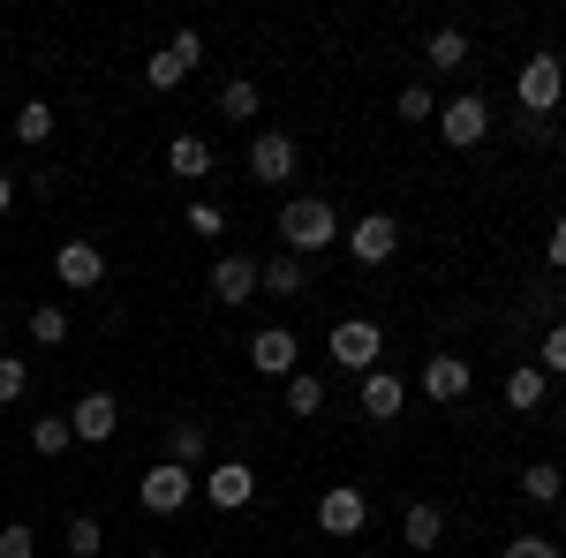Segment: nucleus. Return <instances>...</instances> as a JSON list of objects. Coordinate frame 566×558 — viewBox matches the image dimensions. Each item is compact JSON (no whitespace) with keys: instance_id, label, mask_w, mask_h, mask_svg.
Segmentation results:
<instances>
[{"instance_id":"f257e3e1","label":"nucleus","mask_w":566,"mask_h":558,"mask_svg":"<svg viewBox=\"0 0 566 558\" xmlns=\"http://www.w3.org/2000/svg\"><path fill=\"white\" fill-rule=\"evenodd\" d=\"M280 242H287V257H317V250L340 242V212L325 197H287L280 204Z\"/></svg>"},{"instance_id":"f03ea898","label":"nucleus","mask_w":566,"mask_h":558,"mask_svg":"<svg viewBox=\"0 0 566 558\" xmlns=\"http://www.w3.org/2000/svg\"><path fill=\"white\" fill-rule=\"evenodd\" d=\"M514 98H522L528 122H552V106L566 98V61L559 53H528L522 76H514Z\"/></svg>"},{"instance_id":"7ed1b4c3","label":"nucleus","mask_w":566,"mask_h":558,"mask_svg":"<svg viewBox=\"0 0 566 558\" xmlns=\"http://www.w3.org/2000/svg\"><path fill=\"white\" fill-rule=\"evenodd\" d=\"M325 347H333V362H340V370L370 378V370H378V355H386V333H378L370 317H340V325L325 333Z\"/></svg>"},{"instance_id":"20e7f679","label":"nucleus","mask_w":566,"mask_h":558,"mask_svg":"<svg viewBox=\"0 0 566 558\" xmlns=\"http://www.w3.org/2000/svg\"><path fill=\"white\" fill-rule=\"evenodd\" d=\"M189 491H197V475L175 468V461H159V468L136 475V498H144V514H181V506H189Z\"/></svg>"},{"instance_id":"39448f33","label":"nucleus","mask_w":566,"mask_h":558,"mask_svg":"<svg viewBox=\"0 0 566 558\" xmlns=\"http://www.w3.org/2000/svg\"><path fill=\"white\" fill-rule=\"evenodd\" d=\"M438 136H446L453 151L483 144V136H491V106H483L476 91H469V98H446V106H438Z\"/></svg>"},{"instance_id":"423d86ee","label":"nucleus","mask_w":566,"mask_h":558,"mask_svg":"<svg viewBox=\"0 0 566 558\" xmlns=\"http://www.w3.org/2000/svg\"><path fill=\"white\" fill-rule=\"evenodd\" d=\"M363 520H370V498H363L355 483H333V491L317 498V528H325V536H340V544L363 536Z\"/></svg>"},{"instance_id":"0eeeda50","label":"nucleus","mask_w":566,"mask_h":558,"mask_svg":"<svg viewBox=\"0 0 566 558\" xmlns=\"http://www.w3.org/2000/svg\"><path fill=\"white\" fill-rule=\"evenodd\" d=\"M392 250H400V219H392V212H363L348 227V257L355 264H386Z\"/></svg>"},{"instance_id":"6e6552de","label":"nucleus","mask_w":566,"mask_h":558,"mask_svg":"<svg viewBox=\"0 0 566 558\" xmlns=\"http://www.w3.org/2000/svg\"><path fill=\"white\" fill-rule=\"evenodd\" d=\"M250 362H258L264 378H280V386H287V378L303 370V340H295L287 325H264L258 340H250Z\"/></svg>"},{"instance_id":"1a4fd4ad","label":"nucleus","mask_w":566,"mask_h":558,"mask_svg":"<svg viewBox=\"0 0 566 558\" xmlns=\"http://www.w3.org/2000/svg\"><path fill=\"white\" fill-rule=\"evenodd\" d=\"M69 430H76L84 445H106V438L122 430V400H114V392H84V400L69 408Z\"/></svg>"},{"instance_id":"9d476101","label":"nucleus","mask_w":566,"mask_h":558,"mask_svg":"<svg viewBox=\"0 0 566 558\" xmlns=\"http://www.w3.org/2000/svg\"><path fill=\"white\" fill-rule=\"evenodd\" d=\"M469 386H476V370H469L461 355H431V362H423V400H438V408L469 400Z\"/></svg>"},{"instance_id":"9b49d317","label":"nucleus","mask_w":566,"mask_h":558,"mask_svg":"<svg viewBox=\"0 0 566 558\" xmlns=\"http://www.w3.org/2000/svg\"><path fill=\"white\" fill-rule=\"evenodd\" d=\"M250 295H258V257H234V250H227V257L212 264V302L219 309H242Z\"/></svg>"},{"instance_id":"f8f14e48","label":"nucleus","mask_w":566,"mask_h":558,"mask_svg":"<svg viewBox=\"0 0 566 558\" xmlns=\"http://www.w3.org/2000/svg\"><path fill=\"white\" fill-rule=\"evenodd\" d=\"M205 498H212L219 514H242V506L258 498V475L242 468V461H219V468L205 475Z\"/></svg>"},{"instance_id":"ddd939ff","label":"nucleus","mask_w":566,"mask_h":558,"mask_svg":"<svg viewBox=\"0 0 566 558\" xmlns=\"http://www.w3.org/2000/svg\"><path fill=\"white\" fill-rule=\"evenodd\" d=\"M53 272H61V287L84 295V287L106 280V257H98V242H61V250H53Z\"/></svg>"},{"instance_id":"4468645a","label":"nucleus","mask_w":566,"mask_h":558,"mask_svg":"<svg viewBox=\"0 0 566 558\" xmlns=\"http://www.w3.org/2000/svg\"><path fill=\"white\" fill-rule=\"evenodd\" d=\"M250 173L258 181H295V136H280V129L250 136Z\"/></svg>"},{"instance_id":"2eb2a0df","label":"nucleus","mask_w":566,"mask_h":558,"mask_svg":"<svg viewBox=\"0 0 566 558\" xmlns=\"http://www.w3.org/2000/svg\"><path fill=\"white\" fill-rule=\"evenodd\" d=\"M400 408H408V386H400L392 370H370V378H363V415H370V423H392Z\"/></svg>"},{"instance_id":"dca6fc26","label":"nucleus","mask_w":566,"mask_h":558,"mask_svg":"<svg viewBox=\"0 0 566 558\" xmlns=\"http://www.w3.org/2000/svg\"><path fill=\"white\" fill-rule=\"evenodd\" d=\"M167 173H175V181H205V173H212V144H205V136H175V144H167Z\"/></svg>"},{"instance_id":"f3484780","label":"nucleus","mask_w":566,"mask_h":558,"mask_svg":"<svg viewBox=\"0 0 566 558\" xmlns=\"http://www.w3.org/2000/svg\"><path fill=\"white\" fill-rule=\"evenodd\" d=\"M303 280H310V257H287V250H280L272 264H258V287H264V295H280V302L303 295Z\"/></svg>"},{"instance_id":"a211bd4d","label":"nucleus","mask_w":566,"mask_h":558,"mask_svg":"<svg viewBox=\"0 0 566 558\" xmlns=\"http://www.w3.org/2000/svg\"><path fill=\"white\" fill-rule=\"evenodd\" d=\"M506 408H514V415H536V408H544V370H536V362H514V370H506Z\"/></svg>"},{"instance_id":"6ab92c4d","label":"nucleus","mask_w":566,"mask_h":558,"mask_svg":"<svg viewBox=\"0 0 566 558\" xmlns=\"http://www.w3.org/2000/svg\"><path fill=\"white\" fill-rule=\"evenodd\" d=\"M438 536H446V514H438V506H408V514H400V544H408V551H438Z\"/></svg>"},{"instance_id":"aec40b11","label":"nucleus","mask_w":566,"mask_h":558,"mask_svg":"<svg viewBox=\"0 0 566 558\" xmlns=\"http://www.w3.org/2000/svg\"><path fill=\"white\" fill-rule=\"evenodd\" d=\"M205 445H212L205 423H167V461H175V468H197V461H205Z\"/></svg>"},{"instance_id":"412c9836","label":"nucleus","mask_w":566,"mask_h":558,"mask_svg":"<svg viewBox=\"0 0 566 558\" xmlns=\"http://www.w3.org/2000/svg\"><path fill=\"white\" fill-rule=\"evenodd\" d=\"M559 491H566V475L552 468V461H528V468H522V498H528V506H552Z\"/></svg>"},{"instance_id":"4be33fe9","label":"nucleus","mask_w":566,"mask_h":558,"mask_svg":"<svg viewBox=\"0 0 566 558\" xmlns=\"http://www.w3.org/2000/svg\"><path fill=\"white\" fill-rule=\"evenodd\" d=\"M181 76H189V61H181L175 45H159V53H151V61H144V84H151V91H175Z\"/></svg>"},{"instance_id":"5701e85b","label":"nucleus","mask_w":566,"mask_h":558,"mask_svg":"<svg viewBox=\"0 0 566 558\" xmlns=\"http://www.w3.org/2000/svg\"><path fill=\"white\" fill-rule=\"evenodd\" d=\"M31 340H39V347L69 340V309H61V302H39V309H31Z\"/></svg>"},{"instance_id":"b1692460","label":"nucleus","mask_w":566,"mask_h":558,"mask_svg":"<svg viewBox=\"0 0 566 558\" xmlns=\"http://www.w3.org/2000/svg\"><path fill=\"white\" fill-rule=\"evenodd\" d=\"M69 445H76L69 415H45V423H31V453H45V461H53V453H69Z\"/></svg>"},{"instance_id":"393cba45","label":"nucleus","mask_w":566,"mask_h":558,"mask_svg":"<svg viewBox=\"0 0 566 558\" xmlns=\"http://www.w3.org/2000/svg\"><path fill=\"white\" fill-rule=\"evenodd\" d=\"M15 136H23V144H45V136H53V106H45V98H23V106H15Z\"/></svg>"},{"instance_id":"a878e982","label":"nucleus","mask_w":566,"mask_h":558,"mask_svg":"<svg viewBox=\"0 0 566 558\" xmlns=\"http://www.w3.org/2000/svg\"><path fill=\"white\" fill-rule=\"evenodd\" d=\"M287 408H295V415H317V408H325V378L295 370V378H287Z\"/></svg>"},{"instance_id":"bb28decb","label":"nucleus","mask_w":566,"mask_h":558,"mask_svg":"<svg viewBox=\"0 0 566 558\" xmlns=\"http://www.w3.org/2000/svg\"><path fill=\"white\" fill-rule=\"evenodd\" d=\"M431 69H469V31H438L431 39Z\"/></svg>"},{"instance_id":"cd10ccee","label":"nucleus","mask_w":566,"mask_h":558,"mask_svg":"<svg viewBox=\"0 0 566 558\" xmlns=\"http://www.w3.org/2000/svg\"><path fill=\"white\" fill-rule=\"evenodd\" d=\"M219 114H227V122H250V114H258V84H242V76H234V84L219 91Z\"/></svg>"},{"instance_id":"c85d7f7f","label":"nucleus","mask_w":566,"mask_h":558,"mask_svg":"<svg viewBox=\"0 0 566 558\" xmlns=\"http://www.w3.org/2000/svg\"><path fill=\"white\" fill-rule=\"evenodd\" d=\"M98 544H106V528H98L91 514L69 520V558H98Z\"/></svg>"},{"instance_id":"c756f323","label":"nucleus","mask_w":566,"mask_h":558,"mask_svg":"<svg viewBox=\"0 0 566 558\" xmlns=\"http://www.w3.org/2000/svg\"><path fill=\"white\" fill-rule=\"evenodd\" d=\"M536 370H544V378H566V317L552 325V333H544V355H536Z\"/></svg>"},{"instance_id":"7c9ffc66","label":"nucleus","mask_w":566,"mask_h":558,"mask_svg":"<svg viewBox=\"0 0 566 558\" xmlns=\"http://www.w3.org/2000/svg\"><path fill=\"white\" fill-rule=\"evenodd\" d=\"M23 392H31V362L0 355V408H8V400H23Z\"/></svg>"},{"instance_id":"2f4dec72","label":"nucleus","mask_w":566,"mask_h":558,"mask_svg":"<svg viewBox=\"0 0 566 558\" xmlns=\"http://www.w3.org/2000/svg\"><path fill=\"white\" fill-rule=\"evenodd\" d=\"M400 122H438V98L423 84H408L400 91Z\"/></svg>"},{"instance_id":"473e14b6","label":"nucleus","mask_w":566,"mask_h":558,"mask_svg":"<svg viewBox=\"0 0 566 558\" xmlns=\"http://www.w3.org/2000/svg\"><path fill=\"white\" fill-rule=\"evenodd\" d=\"M31 551H39V536H31L23 520H8V528H0V558H31Z\"/></svg>"},{"instance_id":"72a5a7b5","label":"nucleus","mask_w":566,"mask_h":558,"mask_svg":"<svg viewBox=\"0 0 566 558\" xmlns=\"http://www.w3.org/2000/svg\"><path fill=\"white\" fill-rule=\"evenodd\" d=\"M506 558H559L552 536H506Z\"/></svg>"},{"instance_id":"f704fd0d","label":"nucleus","mask_w":566,"mask_h":558,"mask_svg":"<svg viewBox=\"0 0 566 558\" xmlns=\"http://www.w3.org/2000/svg\"><path fill=\"white\" fill-rule=\"evenodd\" d=\"M189 227H197V234H227V219H219V204H189Z\"/></svg>"},{"instance_id":"c9c22d12","label":"nucleus","mask_w":566,"mask_h":558,"mask_svg":"<svg viewBox=\"0 0 566 558\" xmlns=\"http://www.w3.org/2000/svg\"><path fill=\"white\" fill-rule=\"evenodd\" d=\"M544 257H552V264H559V272H566V212L552 219V234H544Z\"/></svg>"},{"instance_id":"e433bc0d","label":"nucleus","mask_w":566,"mask_h":558,"mask_svg":"<svg viewBox=\"0 0 566 558\" xmlns=\"http://www.w3.org/2000/svg\"><path fill=\"white\" fill-rule=\"evenodd\" d=\"M181 53V61H189V69H197V61H205V39H197V31H175V39H167Z\"/></svg>"},{"instance_id":"4c0bfd02","label":"nucleus","mask_w":566,"mask_h":558,"mask_svg":"<svg viewBox=\"0 0 566 558\" xmlns=\"http://www.w3.org/2000/svg\"><path fill=\"white\" fill-rule=\"evenodd\" d=\"M8 204H15V181H8V173H0V212H8Z\"/></svg>"},{"instance_id":"58836bf2","label":"nucleus","mask_w":566,"mask_h":558,"mask_svg":"<svg viewBox=\"0 0 566 558\" xmlns=\"http://www.w3.org/2000/svg\"><path fill=\"white\" fill-rule=\"evenodd\" d=\"M144 558H167V551H144Z\"/></svg>"},{"instance_id":"ea45409f","label":"nucleus","mask_w":566,"mask_h":558,"mask_svg":"<svg viewBox=\"0 0 566 558\" xmlns=\"http://www.w3.org/2000/svg\"><path fill=\"white\" fill-rule=\"evenodd\" d=\"M355 558H370V551H355Z\"/></svg>"}]
</instances>
